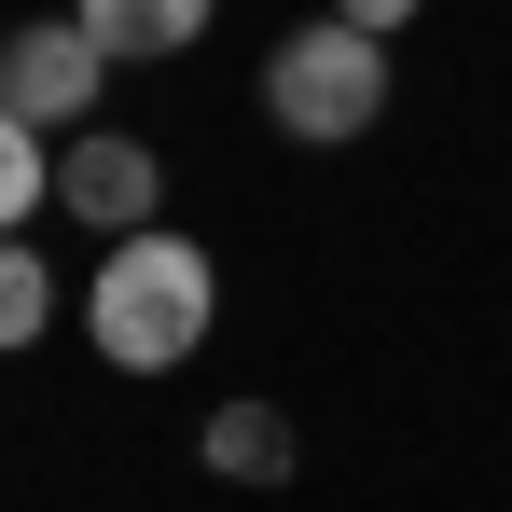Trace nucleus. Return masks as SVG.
Masks as SVG:
<instances>
[{"label":"nucleus","mask_w":512,"mask_h":512,"mask_svg":"<svg viewBox=\"0 0 512 512\" xmlns=\"http://www.w3.org/2000/svg\"><path fill=\"white\" fill-rule=\"evenodd\" d=\"M28 208H56V153H42V125L0 111V236H28Z\"/></svg>","instance_id":"obj_7"},{"label":"nucleus","mask_w":512,"mask_h":512,"mask_svg":"<svg viewBox=\"0 0 512 512\" xmlns=\"http://www.w3.org/2000/svg\"><path fill=\"white\" fill-rule=\"evenodd\" d=\"M346 28H374V42H388V28H416V0H333Z\"/></svg>","instance_id":"obj_9"},{"label":"nucleus","mask_w":512,"mask_h":512,"mask_svg":"<svg viewBox=\"0 0 512 512\" xmlns=\"http://www.w3.org/2000/svg\"><path fill=\"white\" fill-rule=\"evenodd\" d=\"M97 84H111V56H97L70 14H42V28H0V111H14V125H42V139H84Z\"/></svg>","instance_id":"obj_3"},{"label":"nucleus","mask_w":512,"mask_h":512,"mask_svg":"<svg viewBox=\"0 0 512 512\" xmlns=\"http://www.w3.org/2000/svg\"><path fill=\"white\" fill-rule=\"evenodd\" d=\"M42 319H56V277L28 236H0V346H42Z\"/></svg>","instance_id":"obj_8"},{"label":"nucleus","mask_w":512,"mask_h":512,"mask_svg":"<svg viewBox=\"0 0 512 512\" xmlns=\"http://www.w3.org/2000/svg\"><path fill=\"white\" fill-rule=\"evenodd\" d=\"M153 194H167L153 139H125V125H84V139H56V208H70V222H97L111 250H125V236H153Z\"/></svg>","instance_id":"obj_4"},{"label":"nucleus","mask_w":512,"mask_h":512,"mask_svg":"<svg viewBox=\"0 0 512 512\" xmlns=\"http://www.w3.org/2000/svg\"><path fill=\"white\" fill-rule=\"evenodd\" d=\"M208 319H222V263L194 250V236H125V250L97 263V291H84V333L111 374H180L194 346H208Z\"/></svg>","instance_id":"obj_1"},{"label":"nucleus","mask_w":512,"mask_h":512,"mask_svg":"<svg viewBox=\"0 0 512 512\" xmlns=\"http://www.w3.org/2000/svg\"><path fill=\"white\" fill-rule=\"evenodd\" d=\"M208 14L222 0H70V28L97 56H180V42H208Z\"/></svg>","instance_id":"obj_5"},{"label":"nucleus","mask_w":512,"mask_h":512,"mask_svg":"<svg viewBox=\"0 0 512 512\" xmlns=\"http://www.w3.org/2000/svg\"><path fill=\"white\" fill-rule=\"evenodd\" d=\"M194 457H208L222 485H291V416H277V402H222Z\"/></svg>","instance_id":"obj_6"},{"label":"nucleus","mask_w":512,"mask_h":512,"mask_svg":"<svg viewBox=\"0 0 512 512\" xmlns=\"http://www.w3.org/2000/svg\"><path fill=\"white\" fill-rule=\"evenodd\" d=\"M263 111H277V139H305V153H346V139L388 111V42H374V28H346V14L291 28V42L263 56Z\"/></svg>","instance_id":"obj_2"}]
</instances>
